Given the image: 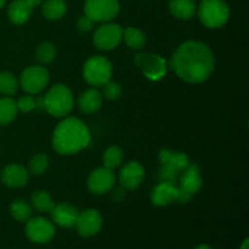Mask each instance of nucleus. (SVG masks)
<instances>
[{"instance_id":"obj_1","label":"nucleus","mask_w":249,"mask_h":249,"mask_svg":"<svg viewBox=\"0 0 249 249\" xmlns=\"http://www.w3.org/2000/svg\"><path fill=\"white\" fill-rule=\"evenodd\" d=\"M170 66L182 80L198 84L211 77L215 61L213 53L206 44L191 40L178 48L170 60Z\"/></svg>"},{"instance_id":"obj_2","label":"nucleus","mask_w":249,"mask_h":249,"mask_svg":"<svg viewBox=\"0 0 249 249\" xmlns=\"http://www.w3.org/2000/svg\"><path fill=\"white\" fill-rule=\"evenodd\" d=\"M90 131L84 122L70 117L56 126L53 135V147L60 155L78 153L90 143Z\"/></svg>"},{"instance_id":"obj_3","label":"nucleus","mask_w":249,"mask_h":249,"mask_svg":"<svg viewBox=\"0 0 249 249\" xmlns=\"http://www.w3.org/2000/svg\"><path fill=\"white\" fill-rule=\"evenodd\" d=\"M44 99V109L53 117H65L72 111L74 99L72 91L66 85H53Z\"/></svg>"},{"instance_id":"obj_4","label":"nucleus","mask_w":249,"mask_h":249,"mask_svg":"<svg viewBox=\"0 0 249 249\" xmlns=\"http://www.w3.org/2000/svg\"><path fill=\"white\" fill-rule=\"evenodd\" d=\"M198 17L208 28H220L230 18V9L224 0H202Z\"/></svg>"},{"instance_id":"obj_5","label":"nucleus","mask_w":249,"mask_h":249,"mask_svg":"<svg viewBox=\"0 0 249 249\" xmlns=\"http://www.w3.org/2000/svg\"><path fill=\"white\" fill-rule=\"evenodd\" d=\"M83 75L89 84L94 87H102L111 79V61L104 56H94L89 58L83 67Z\"/></svg>"},{"instance_id":"obj_6","label":"nucleus","mask_w":249,"mask_h":249,"mask_svg":"<svg viewBox=\"0 0 249 249\" xmlns=\"http://www.w3.org/2000/svg\"><path fill=\"white\" fill-rule=\"evenodd\" d=\"M84 11L94 22H106L116 18L119 12L118 0H87Z\"/></svg>"},{"instance_id":"obj_7","label":"nucleus","mask_w":249,"mask_h":249,"mask_svg":"<svg viewBox=\"0 0 249 249\" xmlns=\"http://www.w3.org/2000/svg\"><path fill=\"white\" fill-rule=\"evenodd\" d=\"M135 63L143 75L153 82L162 79L167 73V62L156 53H138L135 56Z\"/></svg>"},{"instance_id":"obj_8","label":"nucleus","mask_w":249,"mask_h":249,"mask_svg":"<svg viewBox=\"0 0 249 249\" xmlns=\"http://www.w3.org/2000/svg\"><path fill=\"white\" fill-rule=\"evenodd\" d=\"M19 83L28 94H39L48 85L49 72L41 66H31L22 72Z\"/></svg>"},{"instance_id":"obj_9","label":"nucleus","mask_w":249,"mask_h":249,"mask_svg":"<svg viewBox=\"0 0 249 249\" xmlns=\"http://www.w3.org/2000/svg\"><path fill=\"white\" fill-rule=\"evenodd\" d=\"M123 40V28L116 23H104L95 31L94 44L101 50H113Z\"/></svg>"},{"instance_id":"obj_10","label":"nucleus","mask_w":249,"mask_h":249,"mask_svg":"<svg viewBox=\"0 0 249 249\" xmlns=\"http://www.w3.org/2000/svg\"><path fill=\"white\" fill-rule=\"evenodd\" d=\"M55 226L45 218H32L27 221L26 235L32 242L46 243L55 236Z\"/></svg>"},{"instance_id":"obj_11","label":"nucleus","mask_w":249,"mask_h":249,"mask_svg":"<svg viewBox=\"0 0 249 249\" xmlns=\"http://www.w3.org/2000/svg\"><path fill=\"white\" fill-rule=\"evenodd\" d=\"M116 184L113 170L106 167L92 170L88 179V187L95 195H104L111 191Z\"/></svg>"},{"instance_id":"obj_12","label":"nucleus","mask_w":249,"mask_h":249,"mask_svg":"<svg viewBox=\"0 0 249 249\" xmlns=\"http://www.w3.org/2000/svg\"><path fill=\"white\" fill-rule=\"evenodd\" d=\"M102 226V216L96 209H88L79 213L75 223L78 233L83 237H91L96 235Z\"/></svg>"},{"instance_id":"obj_13","label":"nucleus","mask_w":249,"mask_h":249,"mask_svg":"<svg viewBox=\"0 0 249 249\" xmlns=\"http://www.w3.org/2000/svg\"><path fill=\"white\" fill-rule=\"evenodd\" d=\"M145 178V169L136 160L126 163L119 174V182L126 190H135L142 184Z\"/></svg>"},{"instance_id":"obj_14","label":"nucleus","mask_w":249,"mask_h":249,"mask_svg":"<svg viewBox=\"0 0 249 249\" xmlns=\"http://www.w3.org/2000/svg\"><path fill=\"white\" fill-rule=\"evenodd\" d=\"M202 185H203V180H202L198 165L189 164V167L184 170L180 178V192L192 198V196L202 189Z\"/></svg>"},{"instance_id":"obj_15","label":"nucleus","mask_w":249,"mask_h":249,"mask_svg":"<svg viewBox=\"0 0 249 249\" xmlns=\"http://www.w3.org/2000/svg\"><path fill=\"white\" fill-rule=\"evenodd\" d=\"M179 187L173 182L160 181L157 186L153 189L151 195V201L157 207H165L168 204L179 199Z\"/></svg>"},{"instance_id":"obj_16","label":"nucleus","mask_w":249,"mask_h":249,"mask_svg":"<svg viewBox=\"0 0 249 249\" xmlns=\"http://www.w3.org/2000/svg\"><path fill=\"white\" fill-rule=\"evenodd\" d=\"M50 213L53 223L56 225L61 226V228L66 229H71L75 226L78 215H79L78 209L67 203L57 204V206L53 207V209Z\"/></svg>"},{"instance_id":"obj_17","label":"nucleus","mask_w":249,"mask_h":249,"mask_svg":"<svg viewBox=\"0 0 249 249\" xmlns=\"http://www.w3.org/2000/svg\"><path fill=\"white\" fill-rule=\"evenodd\" d=\"M29 174L23 165L14 163L2 169L1 181L9 187H22L28 182Z\"/></svg>"},{"instance_id":"obj_18","label":"nucleus","mask_w":249,"mask_h":249,"mask_svg":"<svg viewBox=\"0 0 249 249\" xmlns=\"http://www.w3.org/2000/svg\"><path fill=\"white\" fill-rule=\"evenodd\" d=\"M102 105V95L97 89H88L82 92L78 99L79 109L85 114H91L99 111Z\"/></svg>"},{"instance_id":"obj_19","label":"nucleus","mask_w":249,"mask_h":249,"mask_svg":"<svg viewBox=\"0 0 249 249\" xmlns=\"http://www.w3.org/2000/svg\"><path fill=\"white\" fill-rule=\"evenodd\" d=\"M33 9L28 0H14L10 4L7 15L12 23L23 24L29 19Z\"/></svg>"},{"instance_id":"obj_20","label":"nucleus","mask_w":249,"mask_h":249,"mask_svg":"<svg viewBox=\"0 0 249 249\" xmlns=\"http://www.w3.org/2000/svg\"><path fill=\"white\" fill-rule=\"evenodd\" d=\"M158 158H160L162 164H167L169 167L174 168L178 172H184L187 167H189V157L182 152H174L170 150H160L158 153Z\"/></svg>"},{"instance_id":"obj_21","label":"nucleus","mask_w":249,"mask_h":249,"mask_svg":"<svg viewBox=\"0 0 249 249\" xmlns=\"http://www.w3.org/2000/svg\"><path fill=\"white\" fill-rule=\"evenodd\" d=\"M169 11L177 18L190 19L197 11L195 0H170Z\"/></svg>"},{"instance_id":"obj_22","label":"nucleus","mask_w":249,"mask_h":249,"mask_svg":"<svg viewBox=\"0 0 249 249\" xmlns=\"http://www.w3.org/2000/svg\"><path fill=\"white\" fill-rule=\"evenodd\" d=\"M67 11V4L65 0H45L41 5V12L44 17L51 21L60 19Z\"/></svg>"},{"instance_id":"obj_23","label":"nucleus","mask_w":249,"mask_h":249,"mask_svg":"<svg viewBox=\"0 0 249 249\" xmlns=\"http://www.w3.org/2000/svg\"><path fill=\"white\" fill-rule=\"evenodd\" d=\"M17 108L16 101L10 97L0 99V125H7L16 118Z\"/></svg>"},{"instance_id":"obj_24","label":"nucleus","mask_w":249,"mask_h":249,"mask_svg":"<svg viewBox=\"0 0 249 249\" xmlns=\"http://www.w3.org/2000/svg\"><path fill=\"white\" fill-rule=\"evenodd\" d=\"M123 38L126 45L133 50L142 49L146 44V36L142 31L135 27H128L123 31Z\"/></svg>"},{"instance_id":"obj_25","label":"nucleus","mask_w":249,"mask_h":249,"mask_svg":"<svg viewBox=\"0 0 249 249\" xmlns=\"http://www.w3.org/2000/svg\"><path fill=\"white\" fill-rule=\"evenodd\" d=\"M32 204L40 213H50L55 207L53 197L46 191H36L32 196Z\"/></svg>"},{"instance_id":"obj_26","label":"nucleus","mask_w":249,"mask_h":249,"mask_svg":"<svg viewBox=\"0 0 249 249\" xmlns=\"http://www.w3.org/2000/svg\"><path fill=\"white\" fill-rule=\"evenodd\" d=\"M10 213H11L12 218L21 223H26L31 219L32 216V208L29 207L28 203H26L22 199H16L10 206Z\"/></svg>"},{"instance_id":"obj_27","label":"nucleus","mask_w":249,"mask_h":249,"mask_svg":"<svg viewBox=\"0 0 249 249\" xmlns=\"http://www.w3.org/2000/svg\"><path fill=\"white\" fill-rule=\"evenodd\" d=\"M123 151L121 150L117 146H111V147L107 148L104 153V164L105 167L108 168V169L113 170L117 167H119L123 160Z\"/></svg>"},{"instance_id":"obj_28","label":"nucleus","mask_w":249,"mask_h":249,"mask_svg":"<svg viewBox=\"0 0 249 249\" xmlns=\"http://www.w3.org/2000/svg\"><path fill=\"white\" fill-rule=\"evenodd\" d=\"M18 89V82L10 72H0V92L7 96L16 94Z\"/></svg>"},{"instance_id":"obj_29","label":"nucleus","mask_w":249,"mask_h":249,"mask_svg":"<svg viewBox=\"0 0 249 249\" xmlns=\"http://www.w3.org/2000/svg\"><path fill=\"white\" fill-rule=\"evenodd\" d=\"M36 56L41 63H51L56 57V49L51 43H43L38 46Z\"/></svg>"},{"instance_id":"obj_30","label":"nucleus","mask_w":249,"mask_h":249,"mask_svg":"<svg viewBox=\"0 0 249 249\" xmlns=\"http://www.w3.org/2000/svg\"><path fill=\"white\" fill-rule=\"evenodd\" d=\"M48 156L44 155V153H39V155L34 156L31 160V162H29V172L33 175H41L48 169Z\"/></svg>"},{"instance_id":"obj_31","label":"nucleus","mask_w":249,"mask_h":249,"mask_svg":"<svg viewBox=\"0 0 249 249\" xmlns=\"http://www.w3.org/2000/svg\"><path fill=\"white\" fill-rule=\"evenodd\" d=\"M104 96L108 100H117L121 97L122 95V88L118 83L116 82H112L111 79L108 80L107 83H105L104 85Z\"/></svg>"},{"instance_id":"obj_32","label":"nucleus","mask_w":249,"mask_h":249,"mask_svg":"<svg viewBox=\"0 0 249 249\" xmlns=\"http://www.w3.org/2000/svg\"><path fill=\"white\" fill-rule=\"evenodd\" d=\"M158 177H160V181L165 182H175L178 181V177H179V172L174 168L169 167L167 164H162V168L160 169V173H158Z\"/></svg>"},{"instance_id":"obj_33","label":"nucleus","mask_w":249,"mask_h":249,"mask_svg":"<svg viewBox=\"0 0 249 249\" xmlns=\"http://www.w3.org/2000/svg\"><path fill=\"white\" fill-rule=\"evenodd\" d=\"M16 105L18 111L24 112V113H28V112L36 109V99H34L33 96L27 95V96L19 97L18 101L16 102Z\"/></svg>"},{"instance_id":"obj_34","label":"nucleus","mask_w":249,"mask_h":249,"mask_svg":"<svg viewBox=\"0 0 249 249\" xmlns=\"http://www.w3.org/2000/svg\"><path fill=\"white\" fill-rule=\"evenodd\" d=\"M92 23H94V21L85 15L78 19V29L80 32H89L92 28Z\"/></svg>"},{"instance_id":"obj_35","label":"nucleus","mask_w":249,"mask_h":249,"mask_svg":"<svg viewBox=\"0 0 249 249\" xmlns=\"http://www.w3.org/2000/svg\"><path fill=\"white\" fill-rule=\"evenodd\" d=\"M29 2H31V5L33 7H36V6H39V5L41 4V1H43V0H28Z\"/></svg>"},{"instance_id":"obj_36","label":"nucleus","mask_w":249,"mask_h":249,"mask_svg":"<svg viewBox=\"0 0 249 249\" xmlns=\"http://www.w3.org/2000/svg\"><path fill=\"white\" fill-rule=\"evenodd\" d=\"M240 249H249V241L246 238L245 241H243V243L241 245V248Z\"/></svg>"},{"instance_id":"obj_37","label":"nucleus","mask_w":249,"mask_h":249,"mask_svg":"<svg viewBox=\"0 0 249 249\" xmlns=\"http://www.w3.org/2000/svg\"><path fill=\"white\" fill-rule=\"evenodd\" d=\"M195 249H213V248L209 247L208 245H199V246H197V247Z\"/></svg>"},{"instance_id":"obj_38","label":"nucleus","mask_w":249,"mask_h":249,"mask_svg":"<svg viewBox=\"0 0 249 249\" xmlns=\"http://www.w3.org/2000/svg\"><path fill=\"white\" fill-rule=\"evenodd\" d=\"M5 4H6V0H0V9H2L5 6Z\"/></svg>"}]
</instances>
